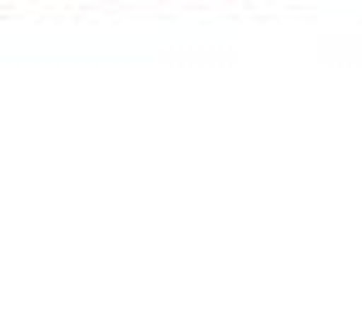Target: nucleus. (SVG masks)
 I'll return each mask as SVG.
<instances>
[]
</instances>
